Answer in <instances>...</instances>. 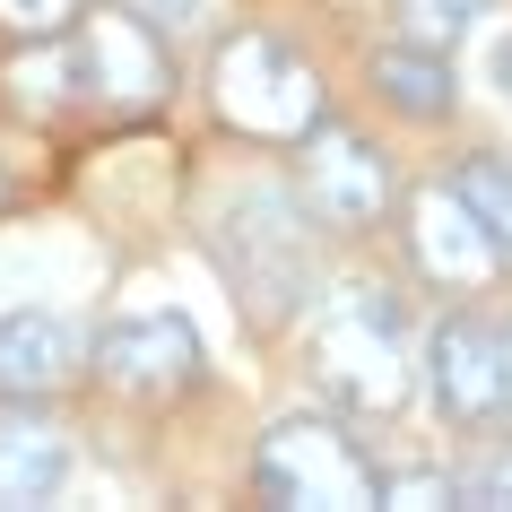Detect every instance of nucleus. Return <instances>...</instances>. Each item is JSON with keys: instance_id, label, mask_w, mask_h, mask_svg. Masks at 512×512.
<instances>
[{"instance_id": "1", "label": "nucleus", "mask_w": 512, "mask_h": 512, "mask_svg": "<svg viewBox=\"0 0 512 512\" xmlns=\"http://www.w3.org/2000/svg\"><path fill=\"white\" fill-rule=\"evenodd\" d=\"M304 200L296 191H235L209 226V252L235 304L252 313V330H287L304 322V304H313V226H304Z\"/></svg>"}, {"instance_id": "4", "label": "nucleus", "mask_w": 512, "mask_h": 512, "mask_svg": "<svg viewBox=\"0 0 512 512\" xmlns=\"http://www.w3.org/2000/svg\"><path fill=\"white\" fill-rule=\"evenodd\" d=\"M252 486L261 504H287V512H365L382 504V469L356 452V434L322 408H296L261 434L252 452Z\"/></svg>"}, {"instance_id": "7", "label": "nucleus", "mask_w": 512, "mask_h": 512, "mask_svg": "<svg viewBox=\"0 0 512 512\" xmlns=\"http://www.w3.org/2000/svg\"><path fill=\"white\" fill-rule=\"evenodd\" d=\"M96 374L113 382V391H131V400H183V391H200V330L183 322V313H131V322H105L96 330Z\"/></svg>"}, {"instance_id": "14", "label": "nucleus", "mask_w": 512, "mask_h": 512, "mask_svg": "<svg viewBox=\"0 0 512 512\" xmlns=\"http://www.w3.org/2000/svg\"><path fill=\"white\" fill-rule=\"evenodd\" d=\"M452 191L469 200V209H478L486 235L512 252V157H469V165L452 174Z\"/></svg>"}, {"instance_id": "6", "label": "nucleus", "mask_w": 512, "mask_h": 512, "mask_svg": "<svg viewBox=\"0 0 512 512\" xmlns=\"http://www.w3.org/2000/svg\"><path fill=\"white\" fill-rule=\"evenodd\" d=\"M296 200L313 209V226H330V235H356V226H374L382 209H391V165H382L374 139L339 131V122H322L313 139H296Z\"/></svg>"}, {"instance_id": "13", "label": "nucleus", "mask_w": 512, "mask_h": 512, "mask_svg": "<svg viewBox=\"0 0 512 512\" xmlns=\"http://www.w3.org/2000/svg\"><path fill=\"white\" fill-rule=\"evenodd\" d=\"M486 18V0H391V27L408 35V44H426V53H452V44H469Z\"/></svg>"}, {"instance_id": "3", "label": "nucleus", "mask_w": 512, "mask_h": 512, "mask_svg": "<svg viewBox=\"0 0 512 512\" xmlns=\"http://www.w3.org/2000/svg\"><path fill=\"white\" fill-rule=\"evenodd\" d=\"M313 382L348 417H391L408 400V339L391 287H339L313 322Z\"/></svg>"}, {"instance_id": "2", "label": "nucleus", "mask_w": 512, "mask_h": 512, "mask_svg": "<svg viewBox=\"0 0 512 512\" xmlns=\"http://www.w3.org/2000/svg\"><path fill=\"white\" fill-rule=\"evenodd\" d=\"M209 96H217V113H226V131L278 139V148H296V139H313L330 122L322 70H313L296 44L261 35V27H235L209 53Z\"/></svg>"}, {"instance_id": "8", "label": "nucleus", "mask_w": 512, "mask_h": 512, "mask_svg": "<svg viewBox=\"0 0 512 512\" xmlns=\"http://www.w3.org/2000/svg\"><path fill=\"white\" fill-rule=\"evenodd\" d=\"M426 391L434 408H443V426L478 434L495 426L512 408V382H504V330L469 322V313H452V322L426 330Z\"/></svg>"}, {"instance_id": "5", "label": "nucleus", "mask_w": 512, "mask_h": 512, "mask_svg": "<svg viewBox=\"0 0 512 512\" xmlns=\"http://www.w3.org/2000/svg\"><path fill=\"white\" fill-rule=\"evenodd\" d=\"M61 79L79 87V105L131 122V113H157L165 87H174V44H165L139 9H96L70 27L61 44Z\"/></svg>"}, {"instance_id": "10", "label": "nucleus", "mask_w": 512, "mask_h": 512, "mask_svg": "<svg viewBox=\"0 0 512 512\" xmlns=\"http://www.w3.org/2000/svg\"><path fill=\"white\" fill-rule=\"evenodd\" d=\"M79 365H87L79 322H61V313H44V304L0 313V400H53Z\"/></svg>"}, {"instance_id": "11", "label": "nucleus", "mask_w": 512, "mask_h": 512, "mask_svg": "<svg viewBox=\"0 0 512 512\" xmlns=\"http://www.w3.org/2000/svg\"><path fill=\"white\" fill-rule=\"evenodd\" d=\"M70 486V443L61 426L27 417V400L0 417V512H27V504H53Z\"/></svg>"}, {"instance_id": "16", "label": "nucleus", "mask_w": 512, "mask_h": 512, "mask_svg": "<svg viewBox=\"0 0 512 512\" xmlns=\"http://www.w3.org/2000/svg\"><path fill=\"white\" fill-rule=\"evenodd\" d=\"M131 9L165 35V44H191V35L217 27V9H226V0H131Z\"/></svg>"}, {"instance_id": "18", "label": "nucleus", "mask_w": 512, "mask_h": 512, "mask_svg": "<svg viewBox=\"0 0 512 512\" xmlns=\"http://www.w3.org/2000/svg\"><path fill=\"white\" fill-rule=\"evenodd\" d=\"M460 504H512V452H495L486 469L460 478Z\"/></svg>"}, {"instance_id": "9", "label": "nucleus", "mask_w": 512, "mask_h": 512, "mask_svg": "<svg viewBox=\"0 0 512 512\" xmlns=\"http://www.w3.org/2000/svg\"><path fill=\"white\" fill-rule=\"evenodd\" d=\"M408 261L443 296H478L495 278V261H504V243L478 226V209L452 183H426V191H408Z\"/></svg>"}, {"instance_id": "19", "label": "nucleus", "mask_w": 512, "mask_h": 512, "mask_svg": "<svg viewBox=\"0 0 512 512\" xmlns=\"http://www.w3.org/2000/svg\"><path fill=\"white\" fill-rule=\"evenodd\" d=\"M486 79H495V96L512 105V35H495V53H486Z\"/></svg>"}, {"instance_id": "21", "label": "nucleus", "mask_w": 512, "mask_h": 512, "mask_svg": "<svg viewBox=\"0 0 512 512\" xmlns=\"http://www.w3.org/2000/svg\"><path fill=\"white\" fill-rule=\"evenodd\" d=\"M504 382H512V330H504Z\"/></svg>"}, {"instance_id": "12", "label": "nucleus", "mask_w": 512, "mask_h": 512, "mask_svg": "<svg viewBox=\"0 0 512 512\" xmlns=\"http://www.w3.org/2000/svg\"><path fill=\"white\" fill-rule=\"evenodd\" d=\"M365 79H374V96L391 113H408V122H443V113L460 105V79H452V53H426V44H382L374 61H365Z\"/></svg>"}, {"instance_id": "15", "label": "nucleus", "mask_w": 512, "mask_h": 512, "mask_svg": "<svg viewBox=\"0 0 512 512\" xmlns=\"http://www.w3.org/2000/svg\"><path fill=\"white\" fill-rule=\"evenodd\" d=\"M79 18H87V0H0V27L18 44H61Z\"/></svg>"}, {"instance_id": "17", "label": "nucleus", "mask_w": 512, "mask_h": 512, "mask_svg": "<svg viewBox=\"0 0 512 512\" xmlns=\"http://www.w3.org/2000/svg\"><path fill=\"white\" fill-rule=\"evenodd\" d=\"M382 504H460V478H443V469H400V478H382Z\"/></svg>"}, {"instance_id": "20", "label": "nucleus", "mask_w": 512, "mask_h": 512, "mask_svg": "<svg viewBox=\"0 0 512 512\" xmlns=\"http://www.w3.org/2000/svg\"><path fill=\"white\" fill-rule=\"evenodd\" d=\"M9 200H18V183H9V165H0V217H9Z\"/></svg>"}]
</instances>
